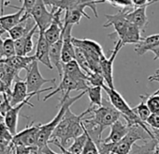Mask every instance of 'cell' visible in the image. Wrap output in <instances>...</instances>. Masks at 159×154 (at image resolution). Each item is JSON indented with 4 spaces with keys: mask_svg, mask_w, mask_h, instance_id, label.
I'll list each match as a JSON object with an SVG mask.
<instances>
[{
    "mask_svg": "<svg viewBox=\"0 0 159 154\" xmlns=\"http://www.w3.org/2000/svg\"><path fill=\"white\" fill-rule=\"evenodd\" d=\"M90 111L91 109L88 107L81 115H75L71 109L68 108L53 131L50 140H57L62 147L66 148L71 140H74L76 137L84 133V129L82 119L86 115L90 114Z\"/></svg>",
    "mask_w": 159,
    "mask_h": 154,
    "instance_id": "cell-1",
    "label": "cell"
},
{
    "mask_svg": "<svg viewBox=\"0 0 159 154\" xmlns=\"http://www.w3.org/2000/svg\"><path fill=\"white\" fill-rule=\"evenodd\" d=\"M85 93H86V91H82L81 93L76 95L75 97H70L69 94H64V96L61 98L60 103L58 105L59 111L56 114V116L53 118V119H52L50 122H48L46 124H41L40 123V127H39V133H38V138H37L38 154H42L43 148L48 145L53 131L55 130L58 123L61 121V119H62L63 116L65 115L66 111L68 108H70V106L76 101L80 100L83 96H84Z\"/></svg>",
    "mask_w": 159,
    "mask_h": 154,
    "instance_id": "cell-2",
    "label": "cell"
},
{
    "mask_svg": "<svg viewBox=\"0 0 159 154\" xmlns=\"http://www.w3.org/2000/svg\"><path fill=\"white\" fill-rule=\"evenodd\" d=\"M102 89H104L106 91V93H107V95L109 97V103L121 114V117L125 119V121L126 122V124L128 126L135 125V124L139 125L152 138L150 128L139 118V117L133 111V108H131L128 105V103L125 102V100L123 98V96L117 90H115V89H110L106 85H104L102 87Z\"/></svg>",
    "mask_w": 159,
    "mask_h": 154,
    "instance_id": "cell-3",
    "label": "cell"
},
{
    "mask_svg": "<svg viewBox=\"0 0 159 154\" xmlns=\"http://www.w3.org/2000/svg\"><path fill=\"white\" fill-rule=\"evenodd\" d=\"M152 139L151 135L139 125L129 126L126 135L115 144H111V153L113 154H128L132 146L137 141H147Z\"/></svg>",
    "mask_w": 159,
    "mask_h": 154,
    "instance_id": "cell-4",
    "label": "cell"
},
{
    "mask_svg": "<svg viewBox=\"0 0 159 154\" xmlns=\"http://www.w3.org/2000/svg\"><path fill=\"white\" fill-rule=\"evenodd\" d=\"M25 70H26V78H25V82L26 84L27 93L28 94H35L38 97V101H39V97H40V94L42 92H47V91H50L53 89L52 87H50V88L41 89L42 86L47 84V83L54 84L55 79L44 78L39 71V64L37 61H34L32 64H30Z\"/></svg>",
    "mask_w": 159,
    "mask_h": 154,
    "instance_id": "cell-5",
    "label": "cell"
},
{
    "mask_svg": "<svg viewBox=\"0 0 159 154\" xmlns=\"http://www.w3.org/2000/svg\"><path fill=\"white\" fill-rule=\"evenodd\" d=\"M91 109L89 118L98 124L101 130L104 131L105 128L111 127L115 121L120 119L121 114L109 103H102V106L100 107H89Z\"/></svg>",
    "mask_w": 159,
    "mask_h": 154,
    "instance_id": "cell-6",
    "label": "cell"
},
{
    "mask_svg": "<svg viewBox=\"0 0 159 154\" xmlns=\"http://www.w3.org/2000/svg\"><path fill=\"white\" fill-rule=\"evenodd\" d=\"M107 2L106 0H46L44 1L45 6H50L52 9H60L62 11H66L70 9H84L90 8L95 17L98 18L97 5Z\"/></svg>",
    "mask_w": 159,
    "mask_h": 154,
    "instance_id": "cell-7",
    "label": "cell"
},
{
    "mask_svg": "<svg viewBox=\"0 0 159 154\" xmlns=\"http://www.w3.org/2000/svg\"><path fill=\"white\" fill-rule=\"evenodd\" d=\"M54 11H48L47 7L42 0H38L35 3L34 8L30 12V16L33 19L35 25L38 26L39 33H44V31L51 26L53 20Z\"/></svg>",
    "mask_w": 159,
    "mask_h": 154,
    "instance_id": "cell-8",
    "label": "cell"
},
{
    "mask_svg": "<svg viewBox=\"0 0 159 154\" xmlns=\"http://www.w3.org/2000/svg\"><path fill=\"white\" fill-rule=\"evenodd\" d=\"M131 9L128 10H119L115 14H106L105 17L107 22L103 25V27H114V32L110 34L109 37L112 40H119L125 32L129 22L126 19V14Z\"/></svg>",
    "mask_w": 159,
    "mask_h": 154,
    "instance_id": "cell-9",
    "label": "cell"
},
{
    "mask_svg": "<svg viewBox=\"0 0 159 154\" xmlns=\"http://www.w3.org/2000/svg\"><path fill=\"white\" fill-rule=\"evenodd\" d=\"M123 47L120 41H115V46L112 51H111V55L109 58L106 57V55L100 57L99 64H100V70L101 74L104 78V81L107 84V87L110 89H114L113 85V62L116 58V55H118L119 51Z\"/></svg>",
    "mask_w": 159,
    "mask_h": 154,
    "instance_id": "cell-10",
    "label": "cell"
},
{
    "mask_svg": "<svg viewBox=\"0 0 159 154\" xmlns=\"http://www.w3.org/2000/svg\"><path fill=\"white\" fill-rule=\"evenodd\" d=\"M39 127H40V123L36 125L34 122H32L31 125L27 126L25 129L13 135L11 140L12 145L14 147L25 146L29 147H37V138H38Z\"/></svg>",
    "mask_w": 159,
    "mask_h": 154,
    "instance_id": "cell-11",
    "label": "cell"
},
{
    "mask_svg": "<svg viewBox=\"0 0 159 154\" xmlns=\"http://www.w3.org/2000/svg\"><path fill=\"white\" fill-rule=\"evenodd\" d=\"M89 88L87 82H81V81H76L70 77H68L67 75L63 74V76L61 77V82L59 84V86L52 89V92H50L49 94H47L44 97V101L46 102L48 99H50L51 97H52L53 95L63 92L64 94H69L70 91L73 90H81V91H86L87 89Z\"/></svg>",
    "mask_w": 159,
    "mask_h": 154,
    "instance_id": "cell-12",
    "label": "cell"
},
{
    "mask_svg": "<svg viewBox=\"0 0 159 154\" xmlns=\"http://www.w3.org/2000/svg\"><path fill=\"white\" fill-rule=\"evenodd\" d=\"M52 10L54 11L52 23L43 33L45 40L48 41L50 45L59 41L63 37V33H64V25L63 22L61 21V14L64 11L60 9H52Z\"/></svg>",
    "mask_w": 159,
    "mask_h": 154,
    "instance_id": "cell-13",
    "label": "cell"
},
{
    "mask_svg": "<svg viewBox=\"0 0 159 154\" xmlns=\"http://www.w3.org/2000/svg\"><path fill=\"white\" fill-rule=\"evenodd\" d=\"M73 26H64L62 50H61V61L63 64L68 63L75 58V48L72 43V30Z\"/></svg>",
    "mask_w": 159,
    "mask_h": 154,
    "instance_id": "cell-14",
    "label": "cell"
},
{
    "mask_svg": "<svg viewBox=\"0 0 159 154\" xmlns=\"http://www.w3.org/2000/svg\"><path fill=\"white\" fill-rule=\"evenodd\" d=\"M36 96L35 94H28L26 84L25 81L18 79L14 82L13 89L10 95V102L11 106L18 105L25 101H30L32 97Z\"/></svg>",
    "mask_w": 159,
    "mask_h": 154,
    "instance_id": "cell-15",
    "label": "cell"
},
{
    "mask_svg": "<svg viewBox=\"0 0 159 154\" xmlns=\"http://www.w3.org/2000/svg\"><path fill=\"white\" fill-rule=\"evenodd\" d=\"M25 105H28L29 107H34L33 103H31L29 101H25L18 105L12 106L4 117V123L12 135H15L17 133L19 114H20V111L22 110V108Z\"/></svg>",
    "mask_w": 159,
    "mask_h": 154,
    "instance_id": "cell-16",
    "label": "cell"
},
{
    "mask_svg": "<svg viewBox=\"0 0 159 154\" xmlns=\"http://www.w3.org/2000/svg\"><path fill=\"white\" fill-rule=\"evenodd\" d=\"M38 31H39L38 26L35 25L34 27L26 35L14 41L16 55H28V54H30L33 51L34 48L33 37Z\"/></svg>",
    "mask_w": 159,
    "mask_h": 154,
    "instance_id": "cell-17",
    "label": "cell"
},
{
    "mask_svg": "<svg viewBox=\"0 0 159 154\" xmlns=\"http://www.w3.org/2000/svg\"><path fill=\"white\" fill-rule=\"evenodd\" d=\"M1 4H2V7L8 6V7L14 8V9L18 10V12H16L15 13L8 14V15H2L1 17H0V26H1V28L4 31H10L11 28H13L15 26H17L22 21L25 11L22 7L11 6L9 3H7V1H1Z\"/></svg>",
    "mask_w": 159,
    "mask_h": 154,
    "instance_id": "cell-18",
    "label": "cell"
},
{
    "mask_svg": "<svg viewBox=\"0 0 159 154\" xmlns=\"http://www.w3.org/2000/svg\"><path fill=\"white\" fill-rule=\"evenodd\" d=\"M147 6L145 7H139V8H132L126 14L127 21L137 26L140 32H143L145 30V27L148 26L149 21L146 14Z\"/></svg>",
    "mask_w": 159,
    "mask_h": 154,
    "instance_id": "cell-19",
    "label": "cell"
},
{
    "mask_svg": "<svg viewBox=\"0 0 159 154\" xmlns=\"http://www.w3.org/2000/svg\"><path fill=\"white\" fill-rule=\"evenodd\" d=\"M49 48H50V44L45 40L43 34L39 33L37 49H36V54L34 55V56L37 62H40L44 66L49 68L50 70H52L53 67L52 66L50 57H49Z\"/></svg>",
    "mask_w": 159,
    "mask_h": 154,
    "instance_id": "cell-20",
    "label": "cell"
},
{
    "mask_svg": "<svg viewBox=\"0 0 159 154\" xmlns=\"http://www.w3.org/2000/svg\"><path fill=\"white\" fill-rule=\"evenodd\" d=\"M34 26H35V23L32 22L31 16L25 12L22 18V21L9 31L10 38L13 41H16L24 37L25 35H26L34 27Z\"/></svg>",
    "mask_w": 159,
    "mask_h": 154,
    "instance_id": "cell-21",
    "label": "cell"
},
{
    "mask_svg": "<svg viewBox=\"0 0 159 154\" xmlns=\"http://www.w3.org/2000/svg\"><path fill=\"white\" fill-rule=\"evenodd\" d=\"M129 126L126 124L125 121H123L121 118L115 121L111 126V132L109 136L103 140L104 143H110V144H115L119 142L121 139H123L127 132H128Z\"/></svg>",
    "mask_w": 159,
    "mask_h": 154,
    "instance_id": "cell-22",
    "label": "cell"
},
{
    "mask_svg": "<svg viewBox=\"0 0 159 154\" xmlns=\"http://www.w3.org/2000/svg\"><path fill=\"white\" fill-rule=\"evenodd\" d=\"M63 74L67 75L70 78L76 80V81H81V82H87V74L80 68L78 63L75 60H72L68 63L63 64ZM63 76V75H62Z\"/></svg>",
    "mask_w": 159,
    "mask_h": 154,
    "instance_id": "cell-23",
    "label": "cell"
},
{
    "mask_svg": "<svg viewBox=\"0 0 159 154\" xmlns=\"http://www.w3.org/2000/svg\"><path fill=\"white\" fill-rule=\"evenodd\" d=\"M34 61H36V58L34 55H14L11 58H4V62L12 68L14 70H16L18 73L22 70H26L30 64H32Z\"/></svg>",
    "mask_w": 159,
    "mask_h": 154,
    "instance_id": "cell-24",
    "label": "cell"
},
{
    "mask_svg": "<svg viewBox=\"0 0 159 154\" xmlns=\"http://www.w3.org/2000/svg\"><path fill=\"white\" fill-rule=\"evenodd\" d=\"M62 41H63V37L53 44H51L49 48V57H50L51 64L52 67H55L57 69L60 77H62L63 75V69H62L63 63L61 61Z\"/></svg>",
    "mask_w": 159,
    "mask_h": 154,
    "instance_id": "cell-25",
    "label": "cell"
},
{
    "mask_svg": "<svg viewBox=\"0 0 159 154\" xmlns=\"http://www.w3.org/2000/svg\"><path fill=\"white\" fill-rule=\"evenodd\" d=\"M85 17L87 19H90L89 15L85 12V10L84 9H70L65 11V16H64V26H74L78 25L81 22V19L83 17Z\"/></svg>",
    "mask_w": 159,
    "mask_h": 154,
    "instance_id": "cell-26",
    "label": "cell"
},
{
    "mask_svg": "<svg viewBox=\"0 0 159 154\" xmlns=\"http://www.w3.org/2000/svg\"><path fill=\"white\" fill-rule=\"evenodd\" d=\"M142 37L140 36V30L137 26L129 23L124 35L117 41H120L122 45L124 46L125 44H128V43L137 44L140 41Z\"/></svg>",
    "mask_w": 159,
    "mask_h": 154,
    "instance_id": "cell-27",
    "label": "cell"
},
{
    "mask_svg": "<svg viewBox=\"0 0 159 154\" xmlns=\"http://www.w3.org/2000/svg\"><path fill=\"white\" fill-rule=\"evenodd\" d=\"M159 41V34H153L146 38H142L135 46V52L139 55H143L146 52L150 51Z\"/></svg>",
    "mask_w": 159,
    "mask_h": 154,
    "instance_id": "cell-28",
    "label": "cell"
},
{
    "mask_svg": "<svg viewBox=\"0 0 159 154\" xmlns=\"http://www.w3.org/2000/svg\"><path fill=\"white\" fill-rule=\"evenodd\" d=\"M157 146L158 144L153 138L144 141V143L141 145L135 143L128 154H154Z\"/></svg>",
    "mask_w": 159,
    "mask_h": 154,
    "instance_id": "cell-29",
    "label": "cell"
},
{
    "mask_svg": "<svg viewBox=\"0 0 159 154\" xmlns=\"http://www.w3.org/2000/svg\"><path fill=\"white\" fill-rule=\"evenodd\" d=\"M90 100L89 107H100L102 106V88L100 87H89L86 90Z\"/></svg>",
    "mask_w": 159,
    "mask_h": 154,
    "instance_id": "cell-30",
    "label": "cell"
},
{
    "mask_svg": "<svg viewBox=\"0 0 159 154\" xmlns=\"http://www.w3.org/2000/svg\"><path fill=\"white\" fill-rule=\"evenodd\" d=\"M140 99H141V102L139 104H138L136 107L133 108V111L136 113V115L139 117V118L143 122L145 123L147 121V119L149 118V117L151 116V112L146 104V97H145V94H141L140 96Z\"/></svg>",
    "mask_w": 159,
    "mask_h": 154,
    "instance_id": "cell-31",
    "label": "cell"
},
{
    "mask_svg": "<svg viewBox=\"0 0 159 154\" xmlns=\"http://www.w3.org/2000/svg\"><path fill=\"white\" fill-rule=\"evenodd\" d=\"M86 139H87V132L84 131V133H82L81 135L76 137L73 140L72 144L68 147H66V149L73 154H82L84 144L86 142Z\"/></svg>",
    "mask_w": 159,
    "mask_h": 154,
    "instance_id": "cell-32",
    "label": "cell"
},
{
    "mask_svg": "<svg viewBox=\"0 0 159 154\" xmlns=\"http://www.w3.org/2000/svg\"><path fill=\"white\" fill-rule=\"evenodd\" d=\"M3 58H11L14 55H16L15 52V45H14V41L11 40V38H7L3 41Z\"/></svg>",
    "mask_w": 159,
    "mask_h": 154,
    "instance_id": "cell-33",
    "label": "cell"
},
{
    "mask_svg": "<svg viewBox=\"0 0 159 154\" xmlns=\"http://www.w3.org/2000/svg\"><path fill=\"white\" fill-rule=\"evenodd\" d=\"M146 104L152 114L159 113V95L154 94H145Z\"/></svg>",
    "mask_w": 159,
    "mask_h": 154,
    "instance_id": "cell-34",
    "label": "cell"
},
{
    "mask_svg": "<svg viewBox=\"0 0 159 154\" xmlns=\"http://www.w3.org/2000/svg\"><path fill=\"white\" fill-rule=\"evenodd\" d=\"M86 81H87V84L89 87H100V88H102L105 85L104 78L100 73L91 72L89 75H87Z\"/></svg>",
    "mask_w": 159,
    "mask_h": 154,
    "instance_id": "cell-35",
    "label": "cell"
},
{
    "mask_svg": "<svg viewBox=\"0 0 159 154\" xmlns=\"http://www.w3.org/2000/svg\"><path fill=\"white\" fill-rule=\"evenodd\" d=\"M11 107L12 106L11 105L10 95L6 93H0V114L5 117V115Z\"/></svg>",
    "mask_w": 159,
    "mask_h": 154,
    "instance_id": "cell-36",
    "label": "cell"
},
{
    "mask_svg": "<svg viewBox=\"0 0 159 154\" xmlns=\"http://www.w3.org/2000/svg\"><path fill=\"white\" fill-rule=\"evenodd\" d=\"M82 154H99L97 145L88 134H87V139L84 144Z\"/></svg>",
    "mask_w": 159,
    "mask_h": 154,
    "instance_id": "cell-37",
    "label": "cell"
},
{
    "mask_svg": "<svg viewBox=\"0 0 159 154\" xmlns=\"http://www.w3.org/2000/svg\"><path fill=\"white\" fill-rule=\"evenodd\" d=\"M109 2L111 5H112L114 8H117L119 10H128L133 8L132 0H110Z\"/></svg>",
    "mask_w": 159,
    "mask_h": 154,
    "instance_id": "cell-38",
    "label": "cell"
},
{
    "mask_svg": "<svg viewBox=\"0 0 159 154\" xmlns=\"http://www.w3.org/2000/svg\"><path fill=\"white\" fill-rule=\"evenodd\" d=\"M14 154H38L37 147H29L25 146H15Z\"/></svg>",
    "mask_w": 159,
    "mask_h": 154,
    "instance_id": "cell-39",
    "label": "cell"
},
{
    "mask_svg": "<svg viewBox=\"0 0 159 154\" xmlns=\"http://www.w3.org/2000/svg\"><path fill=\"white\" fill-rule=\"evenodd\" d=\"M145 124L152 130H159V113L151 114Z\"/></svg>",
    "mask_w": 159,
    "mask_h": 154,
    "instance_id": "cell-40",
    "label": "cell"
},
{
    "mask_svg": "<svg viewBox=\"0 0 159 154\" xmlns=\"http://www.w3.org/2000/svg\"><path fill=\"white\" fill-rule=\"evenodd\" d=\"M12 137H13V135L10 132V131L6 127L5 123H2L0 125V138H2L6 141H9V142H11Z\"/></svg>",
    "mask_w": 159,
    "mask_h": 154,
    "instance_id": "cell-41",
    "label": "cell"
},
{
    "mask_svg": "<svg viewBox=\"0 0 159 154\" xmlns=\"http://www.w3.org/2000/svg\"><path fill=\"white\" fill-rule=\"evenodd\" d=\"M21 2H22V8L24 9L25 12L30 15V12L35 6L36 0H25V1H21Z\"/></svg>",
    "mask_w": 159,
    "mask_h": 154,
    "instance_id": "cell-42",
    "label": "cell"
},
{
    "mask_svg": "<svg viewBox=\"0 0 159 154\" xmlns=\"http://www.w3.org/2000/svg\"><path fill=\"white\" fill-rule=\"evenodd\" d=\"M155 2H158V1H154V0H132L134 8H139V7H145V6L148 7Z\"/></svg>",
    "mask_w": 159,
    "mask_h": 154,
    "instance_id": "cell-43",
    "label": "cell"
},
{
    "mask_svg": "<svg viewBox=\"0 0 159 154\" xmlns=\"http://www.w3.org/2000/svg\"><path fill=\"white\" fill-rule=\"evenodd\" d=\"M0 93H6L8 95H11V88H9L1 79H0Z\"/></svg>",
    "mask_w": 159,
    "mask_h": 154,
    "instance_id": "cell-44",
    "label": "cell"
},
{
    "mask_svg": "<svg viewBox=\"0 0 159 154\" xmlns=\"http://www.w3.org/2000/svg\"><path fill=\"white\" fill-rule=\"evenodd\" d=\"M151 52H152L155 55H154V57H153V60H156V59H159V44L158 45H155V46H153L151 50H150ZM154 73H156V74H159V68L156 70V71L154 72Z\"/></svg>",
    "mask_w": 159,
    "mask_h": 154,
    "instance_id": "cell-45",
    "label": "cell"
},
{
    "mask_svg": "<svg viewBox=\"0 0 159 154\" xmlns=\"http://www.w3.org/2000/svg\"><path fill=\"white\" fill-rule=\"evenodd\" d=\"M148 79H149V81H155V82H158V83H159V74L154 73V74L149 76V77H148ZM152 94H154V95H159V89H158L154 93H152Z\"/></svg>",
    "mask_w": 159,
    "mask_h": 154,
    "instance_id": "cell-46",
    "label": "cell"
},
{
    "mask_svg": "<svg viewBox=\"0 0 159 154\" xmlns=\"http://www.w3.org/2000/svg\"><path fill=\"white\" fill-rule=\"evenodd\" d=\"M151 132H152V138L156 141V143L159 145V130H152V129H150Z\"/></svg>",
    "mask_w": 159,
    "mask_h": 154,
    "instance_id": "cell-47",
    "label": "cell"
},
{
    "mask_svg": "<svg viewBox=\"0 0 159 154\" xmlns=\"http://www.w3.org/2000/svg\"><path fill=\"white\" fill-rule=\"evenodd\" d=\"M42 154H58V153H56V152H54L48 145L43 148V150H42Z\"/></svg>",
    "mask_w": 159,
    "mask_h": 154,
    "instance_id": "cell-48",
    "label": "cell"
},
{
    "mask_svg": "<svg viewBox=\"0 0 159 154\" xmlns=\"http://www.w3.org/2000/svg\"><path fill=\"white\" fill-rule=\"evenodd\" d=\"M2 123H4V116L0 114V125H1Z\"/></svg>",
    "mask_w": 159,
    "mask_h": 154,
    "instance_id": "cell-49",
    "label": "cell"
},
{
    "mask_svg": "<svg viewBox=\"0 0 159 154\" xmlns=\"http://www.w3.org/2000/svg\"><path fill=\"white\" fill-rule=\"evenodd\" d=\"M5 32H6V31H4V30H0V37H1Z\"/></svg>",
    "mask_w": 159,
    "mask_h": 154,
    "instance_id": "cell-50",
    "label": "cell"
},
{
    "mask_svg": "<svg viewBox=\"0 0 159 154\" xmlns=\"http://www.w3.org/2000/svg\"><path fill=\"white\" fill-rule=\"evenodd\" d=\"M3 59V58H2ZM2 59H0V63H1V61H2Z\"/></svg>",
    "mask_w": 159,
    "mask_h": 154,
    "instance_id": "cell-51",
    "label": "cell"
},
{
    "mask_svg": "<svg viewBox=\"0 0 159 154\" xmlns=\"http://www.w3.org/2000/svg\"><path fill=\"white\" fill-rule=\"evenodd\" d=\"M13 150H14V149H13ZM11 154H14V151H13V152H12V153H11Z\"/></svg>",
    "mask_w": 159,
    "mask_h": 154,
    "instance_id": "cell-52",
    "label": "cell"
},
{
    "mask_svg": "<svg viewBox=\"0 0 159 154\" xmlns=\"http://www.w3.org/2000/svg\"><path fill=\"white\" fill-rule=\"evenodd\" d=\"M158 44H159V41H158V42H157V44H156V45H158Z\"/></svg>",
    "mask_w": 159,
    "mask_h": 154,
    "instance_id": "cell-53",
    "label": "cell"
},
{
    "mask_svg": "<svg viewBox=\"0 0 159 154\" xmlns=\"http://www.w3.org/2000/svg\"><path fill=\"white\" fill-rule=\"evenodd\" d=\"M111 154H113V153H111Z\"/></svg>",
    "mask_w": 159,
    "mask_h": 154,
    "instance_id": "cell-54",
    "label": "cell"
}]
</instances>
